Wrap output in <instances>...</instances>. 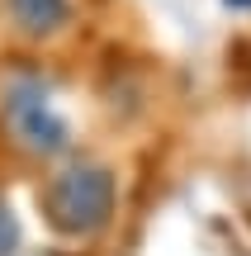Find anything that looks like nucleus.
Returning a JSON list of instances; mask_svg holds the SVG:
<instances>
[{
  "label": "nucleus",
  "instance_id": "f257e3e1",
  "mask_svg": "<svg viewBox=\"0 0 251 256\" xmlns=\"http://www.w3.org/2000/svg\"><path fill=\"white\" fill-rule=\"evenodd\" d=\"M119 185L104 162H71L43 185V214L62 238H95L109 228Z\"/></svg>",
  "mask_w": 251,
  "mask_h": 256
},
{
  "label": "nucleus",
  "instance_id": "f03ea898",
  "mask_svg": "<svg viewBox=\"0 0 251 256\" xmlns=\"http://www.w3.org/2000/svg\"><path fill=\"white\" fill-rule=\"evenodd\" d=\"M0 119H5L9 138H14L24 152L38 156H62L71 147V124L57 110V95L43 76L33 72H14L0 86Z\"/></svg>",
  "mask_w": 251,
  "mask_h": 256
},
{
  "label": "nucleus",
  "instance_id": "7ed1b4c3",
  "mask_svg": "<svg viewBox=\"0 0 251 256\" xmlns=\"http://www.w3.org/2000/svg\"><path fill=\"white\" fill-rule=\"evenodd\" d=\"M5 14L14 24V34L52 38L71 24V0H5Z\"/></svg>",
  "mask_w": 251,
  "mask_h": 256
},
{
  "label": "nucleus",
  "instance_id": "20e7f679",
  "mask_svg": "<svg viewBox=\"0 0 251 256\" xmlns=\"http://www.w3.org/2000/svg\"><path fill=\"white\" fill-rule=\"evenodd\" d=\"M19 252V218L5 200H0V256H14Z\"/></svg>",
  "mask_w": 251,
  "mask_h": 256
},
{
  "label": "nucleus",
  "instance_id": "39448f33",
  "mask_svg": "<svg viewBox=\"0 0 251 256\" xmlns=\"http://www.w3.org/2000/svg\"><path fill=\"white\" fill-rule=\"evenodd\" d=\"M228 10H251V0H223Z\"/></svg>",
  "mask_w": 251,
  "mask_h": 256
}]
</instances>
